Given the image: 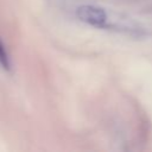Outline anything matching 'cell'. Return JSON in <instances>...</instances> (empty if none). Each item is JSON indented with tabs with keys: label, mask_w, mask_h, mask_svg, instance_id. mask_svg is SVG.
<instances>
[{
	"label": "cell",
	"mask_w": 152,
	"mask_h": 152,
	"mask_svg": "<svg viewBox=\"0 0 152 152\" xmlns=\"http://www.w3.org/2000/svg\"><path fill=\"white\" fill-rule=\"evenodd\" d=\"M76 17L81 21L99 28H104L107 20L109 18L108 13L103 8L97 6H91V5H83L77 7Z\"/></svg>",
	"instance_id": "obj_1"
},
{
	"label": "cell",
	"mask_w": 152,
	"mask_h": 152,
	"mask_svg": "<svg viewBox=\"0 0 152 152\" xmlns=\"http://www.w3.org/2000/svg\"><path fill=\"white\" fill-rule=\"evenodd\" d=\"M0 65L5 69V70H10V61H8V56L7 52L2 45V43L0 42Z\"/></svg>",
	"instance_id": "obj_2"
}]
</instances>
